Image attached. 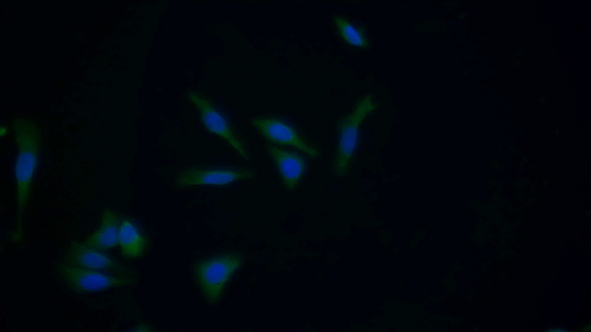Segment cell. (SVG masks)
I'll list each match as a JSON object with an SVG mask.
<instances>
[{
	"instance_id": "obj_7",
	"label": "cell",
	"mask_w": 591,
	"mask_h": 332,
	"mask_svg": "<svg viewBox=\"0 0 591 332\" xmlns=\"http://www.w3.org/2000/svg\"><path fill=\"white\" fill-rule=\"evenodd\" d=\"M255 171L245 168L227 167H193L180 171L176 177V186H225L239 181L249 180Z\"/></svg>"
},
{
	"instance_id": "obj_3",
	"label": "cell",
	"mask_w": 591,
	"mask_h": 332,
	"mask_svg": "<svg viewBox=\"0 0 591 332\" xmlns=\"http://www.w3.org/2000/svg\"><path fill=\"white\" fill-rule=\"evenodd\" d=\"M376 108L373 97L366 95L356 103L354 110L338 122V144L332 165L336 175L343 176L347 172L357 146L360 126Z\"/></svg>"
},
{
	"instance_id": "obj_12",
	"label": "cell",
	"mask_w": 591,
	"mask_h": 332,
	"mask_svg": "<svg viewBox=\"0 0 591 332\" xmlns=\"http://www.w3.org/2000/svg\"><path fill=\"white\" fill-rule=\"evenodd\" d=\"M333 22L339 36L347 44L363 49L368 47V38L363 27L355 25L343 15H336Z\"/></svg>"
},
{
	"instance_id": "obj_10",
	"label": "cell",
	"mask_w": 591,
	"mask_h": 332,
	"mask_svg": "<svg viewBox=\"0 0 591 332\" xmlns=\"http://www.w3.org/2000/svg\"><path fill=\"white\" fill-rule=\"evenodd\" d=\"M120 220L121 219L115 211L109 209L105 210L99 228L86 238L85 243L100 250H106L117 246Z\"/></svg>"
},
{
	"instance_id": "obj_6",
	"label": "cell",
	"mask_w": 591,
	"mask_h": 332,
	"mask_svg": "<svg viewBox=\"0 0 591 332\" xmlns=\"http://www.w3.org/2000/svg\"><path fill=\"white\" fill-rule=\"evenodd\" d=\"M251 124L272 143L294 147L314 159L320 154L319 150L304 140L295 127L279 118L257 116L251 120Z\"/></svg>"
},
{
	"instance_id": "obj_5",
	"label": "cell",
	"mask_w": 591,
	"mask_h": 332,
	"mask_svg": "<svg viewBox=\"0 0 591 332\" xmlns=\"http://www.w3.org/2000/svg\"><path fill=\"white\" fill-rule=\"evenodd\" d=\"M187 98L196 108L205 130L226 142L244 160H248L249 154L245 143L235 133L225 116L207 98L198 93L189 92Z\"/></svg>"
},
{
	"instance_id": "obj_13",
	"label": "cell",
	"mask_w": 591,
	"mask_h": 332,
	"mask_svg": "<svg viewBox=\"0 0 591 332\" xmlns=\"http://www.w3.org/2000/svg\"><path fill=\"white\" fill-rule=\"evenodd\" d=\"M134 330L135 331H151L152 328L149 326L145 325V324H140Z\"/></svg>"
},
{
	"instance_id": "obj_14",
	"label": "cell",
	"mask_w": 591,
	"mask_h": 332,
	"mask_svg": "<svg viewBox=\"0 0 591 332\" xmlns=\"http://www.w3.org/2000/svg\"><path fill=\"white\" fill-rule=\"evenodd\" d=\"M8 133V128L5 125L0 126V136L1 138L6 136Z\"/></svg>"
},
{
	"instance_id": "obj_8",
	"label": "cell",
	"mask_w": 591,
	"mask_h": 332,
	"mask_svg": "<svg viewBox=\"0 0 591 332\" xmlns=\"http://www.w3.org/2000/svg\"><path fill=\"white\" fill-rule=\"evenodd\" d=\"M65 263L80 268L134 276L132 270L124 267L115 259L102 252V250L86 243H73L66 253Z\"/></svg>"
},
{
	"instance_id": "obj_2",
	"label": "cell",
	"mask_w": 591,
	"mask_h": 332,
	"mask_svg": "<svg viewBox=\"0 0 591 332\" xmlns=\"http://www.w3.org/2000/svg\"><path fill=\"white\" fill-rule=\"evenodd\" d=\"M244 261L245 259L240 253L225 252L195 264V280L209 305H215L220 300L225 287Z\"/></svg>"
},
{
	"instance_id": "obj_4",
	"label": "cell",
	"mask_w": 591,
	"mask_h": 332,
	"mask_svg": "<svg viewBox=\"0 0 591 332\" xmlns=\"http://www.w3.org/2000/svg\"><path fill=\"white\" fill-rule=\"evenodd\" d=\"M57 271L65 285L77 293H89L132 285L135 282L134 276L112 275L101 270L80 268L63 263Z\"/></svg>"
},
{
	"instance_id": "obj_1",
	"label": "cell",
	"mask_w": 591,
	"mask_h": 332,
	"mask_svg": "<svg viewBox=\"0 0 591 332\" xmlns=\"http://www.w3.org/2000/svg\"><path fill=\"white\" fill-rule=\"evenodd\" d=\"M13 131L17 148L15 163L16 222L13 240L19 241L23 233L24 213L37 168L41 135L36 123L24 117L13 120Z\"/></svg>"
},
{
	"instance_id": "obj_11",
	"label": "cell",
	"mask_w": 591,
	"mask_h": 332,
	"mask_svg": "<svg viewBox=\"0 0 591 332\" xmlns=\"http://www.w3.org/2000/svg\"><path fill=\"white\" fill-rule=\"evenodd\" d=\"M147 238L139 228L129 219L120 220L118 230V246L121 254L126 259H137L146 249Z\"/></svg>"
},
{
	"instance_id": "obj_9",
	"label": "cell",
	"mask_w": 591,
	"mask_h": 332,
	"mask_svg": "<svg viewBox=\"0 0 591 332\" xmlns=\"http://www.w3.org/2000/svg\"><path fill=\"white\" fill-rule=\"evenodd\" d=\"M285 189L295 190L300 183L307 169L306 159L298 152L285 150L275 145L267 147Z\"/></svg>"
}]
</instances>
